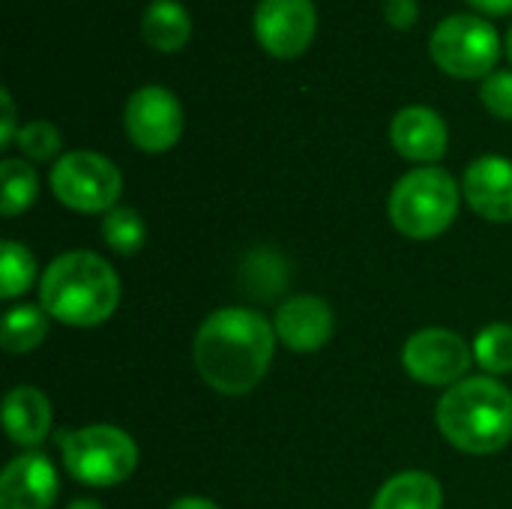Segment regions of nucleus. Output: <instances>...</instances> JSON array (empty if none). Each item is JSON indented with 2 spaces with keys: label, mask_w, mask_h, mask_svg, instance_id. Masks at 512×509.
<instances>
[{
  "label": "nucleus",
  "mask_w": 512,
  "mask_h": 509,
  "mask_svg": "<svg viewBox=\"0 0 512 509\" xmlns=\"http://www.w3.org/2000/svg\"><path fill=\"white\" fill-rule=\"evenodd\" d=\"M276 351V330L273 324L243 306L219 309L213 312L192 342V357L198 366V375L222 396H246L252 393Z\"/></svg>",
  "instance_id": "1"
},
{
  "label": "nucleus",
  "mask_w": 512,
  "mask_h": 509,
  "mask_svg": "<svg viewBox=\"0 0 512 509\" xmlns=\"http://www.w3.org/2000/svg\"><path fill=\"white\" fill-rule=\"evenodd\" d=\"M39 306L66 327L105 324L120 306V276L96 252H66L42 273Z\"/></svg>",
  "instance_id": "2"
},
{
  "label": "nucleus",
  "mask_w": 512,
  "mask_h": 509,
  "mask_svg": "<svg viewBox=\"0 0 512 509\" xmlns=\"http://www.w3.org/2000/svg\"><path fill=\"white\" fill-rule=\"evenodd\" d=\"M438 429L462 453H498L512 438V393L495 378H465L441 396Z\"/></svg>",
  "instance_id": "3"
},
{
  "label": "nucleus",
  "mask_w": 512,
  "mask_h": 509,
  "mask_svg": "<svg viewBox=\"0 0 512 509\" xmlns=\"http://www.w3.org/2000/svg\"><path fill=\"white\" fill-rule=\"evenodd\" d=\"M459 213V186L438 165H423L399 177L390 192V219L411 240L441 237Z\"/></svg>",
  "instance_id": "4"
},
{
  "label": "nucleus",
  "mask_w": 512,
  "mask_h": 509,
  "mask_svg": "<svg viewBox=\"0 0 512 509\" xmlns=\"http://www.w3.org/2000/svg\"><path fill=\"white\" fill-rule=\"evenodd\" d=\"M57 447L72 480L93 489L120 486L138 468V447L117 426H84L72 432L63 429L57 435Z\"/></svg>",
  "instance_id": "5"
},
{
  "label": "nucleus",
  "mask_w": 512,
  "mask_h": 509,
  "mask_svg": "<svg viewBox=\"0 0 512 509\" xmlns=\"http://www.w3.org/2000/svg\"><path fill=\"white\" fill-rule=\"evenodd\" d=\"M51 192L75 213H111L123 192L120 168L93 150H72L54 162Z\"/></svg>",
  "instance_id": "6"
},
{
  "label": "nucleus",
  "mask_w": 512,
  "mask_h": 509,
  "mask_svg": "<svg viewBox=\"0 0 512 509\" xmlns=\"http://www.w3.org/2000/svg\"><path fill=\"white\" fill-rule=\"evenodd\" d=\"M432 60L456 78H480L492 75L501 57V36L498 30L480 15H447L432 39H429Z\"/></svg>",
  "instance_id": "7"
},
{
  "label": "nucleus",
  "mask_w": 512,
  "mask_h": 509,
  "mask_svg": "<svg viewBox=\"0 0 512 509\" xmlns=\"http://www.w3.org/2000/svg\"><path fill=\"white\" fill-rule=\"evenodd\" d=\"M474 360V348L444 327H429L414 333L402 348L405 372L426 387H456L465 381Z\"/></svg>",
  "instance_id": "8"
},
{
  "label": "nucleus",
  "mask_w": 512,
  "mask_h": 509,
  "mask_svg": "<svg viewBox=\"0 0 512 509\" xmlns=\"http://www.w3.org/2000/svg\"><path fill=\"white\" fill-rule=\"evenodd\" d=\"M123 123L138 150L165 153L183 135V108H180V99L168 87L147 84L129 96Z\"/></svg>",
  "instance_id": "9"
},
{
  "label": "nucleus",
  "mask_w": 512,
  "mask_h": 509,
  "mask_svg": "<svg viewBox=\"0 0 512 509\" xmlns=\"http://www.w3.org/2000/svg\"><path fill=\"white\" fill-rule=\"evenodd\" d=\"M318 27L312 0H261L255 9V36L273 57H297L309 48Z\"/></svg>",
  "instance_id": "10"
},
{
  "label": "nucleus",
  "mask_w": 512,
  "mask_h": 509,
  "mask_svg": "<svg viewBox=\"0 0 512 509\" xmlns=\"http://www.w3.org/2000/svg\"><path fill=\"white\" fill-rule=\"evenodd\" d=\"M57 495V471L42 453H21L3 468L0 509H51Z\"/></svg>",
  "instance_id": "11"
},
{
  "label": "nucleus",
  "mask_w": 512,
  "mask_h": 509,
  "mask_svg": "<svg viewBox=\"0 0 512 509\" xmlns=\"http://www.w3.org/2000/svg\"><path fill=\"white\" fill-rule=\"evenodd\" d=\"M333 327H336V315L330 303L312 294H297L288 303H282L273 324L276 339L300 354H312L324 348L333 336Z\"/></svg>",
  "instance_id": "12"
},
{
  "label": "nucleus",
  "mask_w": 512,
  "mask_h": 509,
  "mask_svg": "<svg viewBox=\"0 0 512 509\" xmlns=\"http://www.w3.org/2000/svg\"><path fill=\"white\" fill-rule=\"evenodd\" d=\"M462 192L474 213L489 222H512V162L504 156H480L468 165Z\"/></svg>",
  "instance_id": "13"
},
{
  "label": "nucleus",
  "mask_w": 512,
  "mask_h": 509,
  "mask_svg": "<svg viewBox=\"0 0 512 509\" xmlns=\"http://www.w3.org/2000/svg\"><path fill=\"white\" fill-rule=\"evenodd\" d=\"M390 138L399 156L423 165H435L447 153V123L426 105H408L393 117Z\"/></svg>",
  "instance_id": "14"
},
{
  "label": "nucleus",
  "mask_w": 512,
  "mask_h": 509,
  "mask_svg": "<svg viewBox=\"0 0 512 509\" xmlns=\"http://www.w3.org/2000/svg\"><path fill=\"white\" fill-rule=\"evenodd\" d=\"M3 426L12 444L39 447L51 432V402L36 387H12L3 399Z\"/></svg>",
  "instance_id": "15"
},
{
  "label": "nucleus",
  "mask_w": 512,
  "mask_h": 509,
  "mask_svg": "<svg viewBox=\"0 0 512 509\" xmlns=\"http://www.w3.org/2000/svg\"><path fill=\"white\" fill-rule=\"evenodd\" d=\"M441 504L444 492L432 474L402 471L378 489L372 509H441Z\"/></svg>",
  "instance_id": "16"
},
{
  "label": "nucleus",
  "mask_w": 512,
  "mask_h": 509,
  "mask_svg": "<svg viewBox=\"0 0 512 509\" xmlns=\"http://www.w3.org/2000/svg\"><path fill=\"white\" fill-rule=\"evenodd\" d=\"M141 36L159 51H177L192 36V18L177 0H153L141 18Z\"/></svg>",
  "instance_id": "17"
},
{
  "label": "nucleus",
  "mask_w": 512,
  "mask_h": 509,
  "mask_svg": "<svg viewBox=\"0 0 512 509\" xmlns=\"http://www.w3.org/2000/svg\"><path fill=\"white\" fill-rule=\"evenodd\" d=\"M45 333H48V312L42 306L24 303V306H15L6 312L0 345L9 354H27L45 342Z\"/></svg>",
  "instance_id": "18"
},
{
  "label": "nucleus",
  "mask_w": 512,
  "mask_h": 509,
  "mask_svg": "<svg viewBox=\"0 0 512 509\" xmlns=\"http://www.w3.org/2000/svg\"><path fill=\"white\" fill-rule=\"evenodd\" d=\"M0 213L6 219L24 213L36 195H39V177L36 171L24 162V159H3L0 162Z\"/></svg>",
  "instance_id": "19"
},
{
  "label": "nucleus",
  "mask_w": 512,
  "mask_h": 509,
  "mask_svg": "<svg viewBox=\"0 0 512 509\" xmlns=\"http://www.w3.org/2000/svg\"><path fill=\"white\" fill-rule=\"evenodd\" d=\"M102 237L111 252L117 255H135L147 240V225L138 210L132 207H114L102 219Z\"/></svg>",
  "instance_id": "20"
},
{
  "label": "nucleus",
  "mask_w": 512,
  "mask_h": 509,
  "mask_svg": "<svg viewBox=\"0 0 512 509\" xmlns=\"http://www.w3.org/2000/svg\"><path fill=\"white\" fill-rule=\"evenodd\" d=\"M474 360L489 375L512 372V324H489L474 339Z\"/></svg>",
  "instance_id": "21"
},
{
  "label": "nucleus",
  "mask_w": 512,
  "mask_h": 509,
  "mask_svg": "<svg viewBox=\"0 0 512 509\" xmlns=\"http://www.w3.org/2000/svg\"><path fill=\"white\" fill-rule=\"evenodd\" d=\"M36 279V261L33 255L15 243V240H6L3 243V252H0V297L3 300H12V297H21Z\"/></svg>",
  "instance_id": "22"
},
{
  "label": "nucleus",
  "mask_w": 512,
  "mask_h": 509,
  "mask_svg": "<svg viewBox=\"0 0 512 509\" xmlns=\"http://www.w3.org/2000/svg\"><path fill=\"white\" fill-rule=\"evenodd\" d=\"M18 150L33 159V162H48L60 153V132L54 123L48 120H33V123H24L18 129V138H15Z\"/></svg>",
  "instance_id": "23"
},
{
  "label": "nucleus",
  "mask_w": 512,
  "mask_h": 509,
  "mask_svg": "<svg viewBox=\"0 0 512 509\" xmlns=\"http://www.w3.org/2000/svg\"><path fill=\"white\" fill-rule=\"evenodd\" d=\"M480 99L495 117L512 120V72L486 75V81L480 84Z\"/></svg>",
  "instance_id": "24"
},
{
  "label": "nucleus",
  "mask_w": 512,
  "mask_h": 509,
  "mask_svg": "<svg viewBox=\"0 0 512 509\" xmlns=\"http://www.w3.org/2000/svg\"><path fill=\"white\" fill-rule=\"evenodd\" d=\"M384 15L393 27H411L420 15L417 0H384Z\"/></svg>",
  "instance_id": "25"
},
{
  "label": "nucleus",
  "mask_w": 512,
  "mask_h": 509,
  "mask_svg": "<svg viewBox=\"0 0 512 509\" xmlns=\"http://www.w3.org/2000/svg\"><path fill=\"white\" fill-rule=\"evenodd\" d=\"M0 105H3V126H0V147L6 150L15 138H18V129H15V105H12V96L9 90H0Z\"/></svg>",
  "instance_id": "26"
},
{
  "label": "nucleus",
  "mask_w": 512,
  "mask_h": 509,
  "mask_svg": "<svg viewBox=\"0 0 512 509\" xmlns=\"http://www.w3.org/2000/svg\"><path fill=\"white\" fill-rule=\"evenodd\" d=\"M477 9L489 12V15H507L512 12V0H471Z\"/></svg>",
  "instance_id": "27"
},
{
  "label": "nucleus",
  "mask_w": 512,
  "mask_h": 509,
  "mask_svg": "<svg viewBox=\"0 0 512 509\" xmlns=\"http://www.w3.org/2000/svg\"><path fill=\"white\" fill-rule=\"evenodd\" d=\"M168 509H219L213 501H207V498H180V501H174Z\"/></svg>",
  "instance_id": "28"
},
{
  "label": "nucleus",
  "mask_w": 512,
  "mask_h": 509,
  "mask_svg": "<svg viewBox=\"0 0 512 509\" xmlns=\"http://www.w3.org/2000/svg\"><path fill=\"white\" fill-rule=\"evenodd\" d=\"M66 509H102V504H96V501H72Z\"/></svg>",
  "instance_id": "29"
},
{
  "label": "nucleus",
  "mask_w": 512,
  "mask_h": 509,
  "mask_svg": "<svg viewBox=\"0 0 512 509\" xmlns=\"http://www.w3.org/2000/svg\"><path fill=\"white\" fill-rule=\"evenodd\" d=\"M507 57L512 60V27H510V33H507Z\"/></svg>",
  "instance_id": "30"
}]
</instances>
